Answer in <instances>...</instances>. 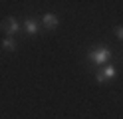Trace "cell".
I'll list each match as a JSON object with an SVG mask.
<instances>
[{
    "instance_id": "52a82bcc",
    "label": "cell",
    "mask_w": 123,
    "mask_h": 119,
    "mask_svg": "<svg viewBox=\"0 0 123 119\" xmlns=\"http://www.w3.org/2000/svg\"><path fill=\"white\" fill-rule=\"evenodd\" d=\"M117 38H119V40H123V26H119V28H117Z\"/></svg>"
},
{
    "instance_id": "6da1fadb",
    "label": "cell",
    "mask_w": 123,
    "mask_h": 119,
    "mask_svg": "<svg viewBox=\"0 0 123 119\" xmlns=\"http://www.w3.org/2000/svg\"><path fill=\"white\" fill-rule=\"evenodd\" d=\"M111 58V50L105 46H99V48H91V50L87 52V60L97 63V66H101V63H105L107 60Z\"/></svg>"
},
{
    "instance_id": "3957f363",
    "label": "cell",
    "mask_w": 123,
    "mask_h": 119,
    "mask_svg": "<svg viewBox=\"0 0 123 119\" xmlns=\"http://www.w3.org/2000/svg\"><path fill=\"white\" fill-rule=\"evenodd\" d=\"M4 32H6L8 36L16 34V32H18V22L14 20V18H6V22H4Z\"/></svg>"
},
{
    "instance_id": "277c9868",
    "label": "cell",
    "mask_w": 123,
    "mask_h": 119,
    "mask_svg": "<svg viewBox=\"0 0 123 119\" xmlns=\"http://www.w3.org/2000/svg\"><path fill=\"white\" fill-rule=\"evenodd\" d=\"M24 30L28 32L30 36H34L36 32H38V24H36V20H34V18H26V20H24Z\"/></svg>"
},
{
    "instance_id": "7a4b0ae2",
    "label": "cell",
    "mask_w": 123,
    "mask_h": 119,
    "mask_svg": "<svg viewBox=\"0 0 123 119\" xmlns=\"http://www.w3.org/2000/svg\"><path fill=\"white\" fill-rule=\"evenodd\" d=\"M111 77H115V68H113V66H105V68L95 75L97 83H103L105 79H111Z\"/></svg>"
},
{
    "instance_id": "5b68a950",
    "label": "cell",
    "mask_w": 123,
    "mask_h": 119,
    "mask_svg": "<svg viewBox=\"0 0 123 119\" xmlns=\"http://www.w3.org/2000/svg\"><path fill=\"white\" fill-rule=\"evenodd\" d=\"M44 26L46 28H50V30H54V28H56L58 26V18H56V16H54V14H44Z\"/></svg>"
},
{
    "instance_id": "8992f818",
    "label": "cell",
    "mask_w": 123,
    "mask_h": 119,
    "mask_svg": "<svg viewBox=\"0 0 123 119\" xmlns=\"http://www.w3.org/2000/svg\"><path fill=\"white\" fill-rule=\"evenodd\" d=\"M2 46H4V50H16V40H12V38H6Z\"/></svg>"
}]
</instances>
